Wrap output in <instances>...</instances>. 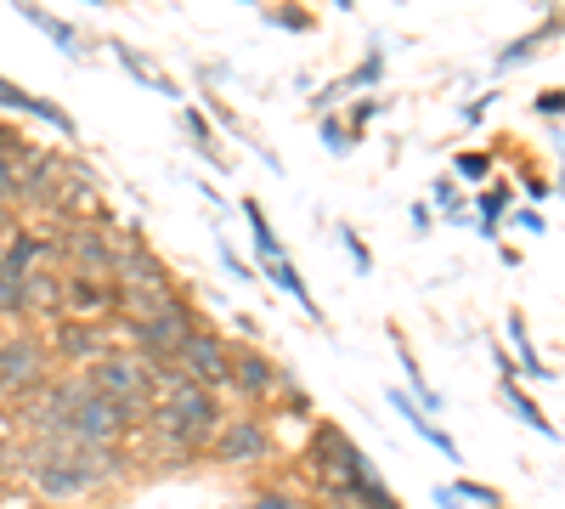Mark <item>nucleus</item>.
Wrapping results in <instances>:
<instances>
[{
  "label": "nucleus",
  "mask_w": 565,
  "mask_h": 509,
  "mask_svg": "<svg viewBox=\"0 0 565 509\" xmlns=\"http://www.w3.org/2000/svg\"><path fill=\"white\" fill-rule=\"evenodd\" d=\"M114 295H119L114 284H103V277H85V272L63 284V306H68V311H79L85 322L97 317V311H114Z\"/></svg>",
  "instance_id": "nucleus-14"
},
{
  "label": "nucleus",
  "mask_w": 565,
  "mask_h": 509,
  "mask_svg": "<svg viewBox=\"0 0 565 509\" xmlns=\"http://www.w3.org/2000/svg\"><path fill=\"white\" fill-rule=\"evenodd\" d=\"M52 250H63L85 277L114 272V261H119V244H108V233H97V226H74V233H68L63 244H52Z\"/></svg>",
  "instance_id": "nucleus-11"
},
{
  "label": "nucleus",
  "mask_w": 565,
  "mask_h": 509,
  "mask_svg": "<svg viewBox=\"0 0 565 509\" xmlns=\"http://www.w3.org/2000/svg\"><path fill=\"white\" fill-rule=\"evenodd\" d=\"M362 458H367V453H362V447H356V442H351V436H345L340 425H328V420L317 425V436H311V465H317V470H322L328 481L351 476V470L362 465Z\"/></svg>",
  "instance_id": "nucleus-9"
},
{
  "label": "nucleus",
  "mask_w": 565,
  "mask_h": 509,
  "mask_svg": "<svg viewBox=\"0 0 565 509\" xmlns=\"http://www.w3.org/2000/svg\"><path fill=\"white\" fill-rule=\"evenodd\" d=\"M244 215H249V226H255V250H260V266H266V261H282V244H277V233L266 226V210H260V199H244Z\"/></svg>",
  "instance_id": "nucleus-19"
},
{
  "label": "nucleus",
  "mask_w": 565,
  "mask_h": 509,
  "mask_svg": "<svg viewBox=\"0 0 565 509\" xmlns=\"http://www.w3.org/2000/svg\"><path fill=\"white\" fill-rule=\"evenodd\" d=\"M266 272H271V284H282V289H289V295L300 300V311H311V317H317V300H311V289L300 284V272L289 266V255H282V261H266Z\"/></svg>",
  "instance_id": "nucleus-21"
},
{
  "label": "nucleus",
  "mask_w": 565,
  "mask_h": 509,
  "mask_svg": "<svg viewBox=\"0 0 565 509\" xmlns=\"http://www.w3.org/2000/svg\"><path fill=\"white\" fill-rule=\"evenodd\" d=\"M503 204H509V193H503V188H498V193H481V233H487V238H498Z\"/></svg>",
  "instance_id": "nucleus-26"
},
{
  "label": "nucleus",
  "mask_w": 565,
  "mask_h": 509,
  "mask_svg": "<svg viewBox=\"0 0 565 509\" xmlns=\"http://www.w3.org/2000/svg\"><path fill=\"white\" fill-rule=\"evenodd\" d=\"M210 453L221 458V465H260V458L271 453V431L260 420H226V425H215Z\"/></svg>",
  "instance_id": "nucleus-6"
},
{
  "label": "nucleus",
  "mask_w": 565,
  "mask_h": 509,
  "mask_svg": "<svg viewBox=\"0 0 565 509\" xmlns=\"http://www.w3.org/2000/svg\"><path fill=\"white\" fill-rule=\"evenodd\" d=\"M503 396H509V407H514V420H521V425H532L543 442H554V436H559V431L543 420V407H537V402H532L521 385H514V374H503Z\"/></svg>",
  "instance_id": "nucleus-17"
},
{
  "label": "nucleus",
  "mask_w": 565,
  "mask_h": 509,
  "mask_svg": "<svg viewBox=\"0 0 565 509\" xmlns=\"http://www.w3.org/2000/svg\"><path fill=\"white\" fill-rule=\"evenodd\" d=\"M114 57L125 63V74H130L136 85H148V91H164V97H181V85H170V79H159V74H148V68H141V57L130 52V45H119V40H114Z\"/></svg>",
  "instance_id": "nucleus-20"
},
{
  "label": "nucleus",
  "mask_w": 565,
  "mask_h": 509,
  "mask_svg": "<svg viewBox=\"0 0 565 509\" xmlns=\"http://www.w3.org/2000/svg\"><path fill=\"white\" fill-rule=\"evenodd\" d=\"M436 204H441L447 215H458V188H452V181H436Z\"/></svg>",
  "instance_id": "nucleus-34"
},
{
  "label": "nucleus",
  "mask_w": 565,
  "mask_h": 509,
  "mask_svg": "<svg viewBox=\"0 0 565 509\" xmlns=\"http://www.w3.org/2000/svg\"><path fill=\"white\" fill-rule=\"evenodd\" d=\"M7 199H18V159L0 153V204H7Z\"/></svg>",
  "instance_id": "nucleus-29"
},
{
  "label": "nucleus",
  "mask_w": 565,
  "mask_h": 509,
  "mask_svg": "<svg viewBox=\"0 0 565 509\" xmlns=\"http://www.w3.org/2000/svg\"><path fill=\"white\" fill-rule=\"evenodd\" d=\"M391 407H396V413H402V420H407V431H418V436H424V442H430L436 453H447V458H452V465H458V442H452L447 431H436V420H430V413H424V407H418V402H413L407 391H391Z\"/></svg>",
  "instance_id": "nucleus-15"
},
{
  "label": "nucleus",
  "mask_w": 565,
  "mask_h": 509,
  "mask_svg": "<svg viewBox=\"0 0 565 509\" xmlns=\"http://www.w3.org/2000/svg\"><path fill=\"white\" fill-rule=\"evenodd\" d=\"M0 153H7V159H29V142H23L12 125H0Z\"/></svg>",
  "instance_id": "nucleus-31"
},
{
  "label": "nucleus",
  "mask_w": 565,
  "mask_h": 509,
  "mask_svg": "<svg viewBox=\"0 0 565 509\" xmlns=\"http://www.w3.org/2000/svg\"><path fill=\"white\" fill-rule=\"evenodd\" d=\"M34 447H40L34 453V492L52 498V503L79 498V492L103 487L125 470V458L114 447H90V442H74V436H40Z\"/></svg>",
  "instance_id": "nucleus-1"
},
{
  "label": "nucleus",
  "mask_w": 565,
  "mask_h": 509,
  "mask_svg": "<svg viewBox=\"0 0 565 509\" xmlns=\"http://www.w3.org/2000/svg\"><path fill=\"white\" fill-rule=\"evenodd\" d=\"M18 12L40 29V34H52V45H63L68 57H79V34H74V23H63V18H52L45 7H34V0H18Z\"/></svg>",
  "instance_id": "nucleus-16"
},
{
  "label": "nucleus",
  "mask_w": 565,
  "mask_h": 509,
  "mask_svg": "<svg viewBox=\"0 0 565 509\" xmlns=\"http://www.w3.org/2000/svg\"><path fill=\"white\" fill-rule=\"evenodd\" d=\"M340 238H345V250H351V261H356V272H373V255H367V244H362V238L351 233V226H345V233H340Z\"/></svg>",
  "instance_id": "nucleus-32"
},
{
  "label": "nucleus",
  "mask_w": 565,
  "mask_h": 509,
  "mask_svg": "<svg viewBox=\"0 0 565 509\" xmlns=\"http://www.w3.org/2000/svg\"><path fill=\"white\" fill-rule=\"evenodd\" d=\"M334 7H340V12H351V7H356V0H334Z\"/></svg>",
  "instance_id": "nucleus-39"
},
{
  "label": "nucleus",
  "mask_w": 565,
  "mask_h": 509,
  "mask_svg": "<svg viewBox=\"0 0 565 509\" xmlns=\"http://www.w3.org/2000/svg\"><path fill=\"white\" fill-rule=\"evenodd\" d=\"M380 74H385V52L380 45H367V63L351 74V79H340V91H362V85H380Z\"/></svg>",
  "instance_id": "nucleus-24"
},
{
  "label": "nucleus",
  "mask_w": 565,
  "mask_h": 509,
  "mask_svg": "<svg viewBox=\"0 0 565 509\" xmlns=\"http://www.w3.org/2000/svg\"><path fill=\"white\" fill-rule=\"evenodd\" d=\"M0 108H12V114H29V119H34V97H29L23 85H12L7 74H0Z\"/></svg>",
  "instance_id": "nucleus-27"
},
{
  "label": "nucleus",
  "mask_w": 565,
  "mask_h": 509,
  "mask_svg": "<svg viewBox=\"0 0 565 509\" xmlns=\"http://www.w3.org/2000/svg\"><path fill=\"white\" fill-rule=\"evenodd\" d=\"M40 374H45V340H34V335L0 340V396L29 391Z\"/></svg>",
  "instance_id": "nucleus-7"
},
{
  "label": "nucleus",
  "mask_w": 565,
  "mask_h": 509,
  "mask_svg": "<svg viewBox=\"0 0 565 509\" xmlns=\"http://www.w3.org/2000/svg\"><path fill=\"white\" fill-rule=\"evenodd\" d=\"M0 317H23V277L0 261Z\"/></svg>",
  "instance_id": "nucleus-23"
},
{
  "label": "nucleus",
  "mask_w": 565,
  "mask_h": 509,
  "mask_svg": "<svg viewBox=\"0 0 565 509\" xmlns=\"http://www.w3.org/2000/svg\"><path fill=\"white\" fill-rule=\"evenodd\" d=\"M52 351H57V357H68V362H97V357L108 351V340H103V329H97V322L74 317V322H57Z\"/></svg>",
  "instance_id": "nucleus-12"
},
{
  "label": "nucleus",
  "mask_w": 565,
  "mask_h": 509,
  "mask_svg": "<svg viewBox=\"0 0 565 509\" xmlns=\"http://www.w3.org/2000/svg\"><path fill=\"white\" fill-rule=\"evenodd\" d=\"M148 420H153L159 447H175V453L186 458V453L210 447V436H215V425H221V402H215V391H204V385H193V380H170V391L153 396Z\"/></svg>",
  "instance_id": "nucleus-2"
},
{
  "label": "nucleus",
  "mask_w": 565,
  "mask_h": 509,
  "mask_svg": "<svg viewBox=\"0 0 565 509\" xmlns=\"http://www.w3.org/2000/svg\"><path fill=\"white\" fill-rule=\"evenodd\" d=\"M559 108H565V97H559V91H543V97H537V114L559 119Z\"/></svg>",
  "instance_id": "nucleus-35"
},
{
  "label": "nucleus",
  "mask_w": 565,
  "mask_h": 509,
  "mask_svg": "<svg viewBox=\"0 0 565 509\" xmlns=\"http://www.w3.org/2000/svg\"><path fill=\"white\" fill-rule=\"evenodd\" d=\"M125 431H130V413L119 402L97 396V391H85V380H79V391H74V402L63 413L57 436H74V442H90V447H114Z\"/></svg>",
  "instance_id": "nucleus-4"
},
{
  "label": "nucleus",
  "mask_w": 565,
  "mask_h": 509,
  "mask_svg": "<svg viewBox=\"0 0 565 509\" xmlns=\"http://www.w3.org/2000/svg\"><path fill=\"white\" fill-rule=\"evenodd\" d=\"M447 492H452V498H469V503H487V509H498V492H492V487H481V481H452Z\"/></svg>",
  "instance_id": "nucleus-28"
},
{
  "label": "nucleus",
  "mask_w": 565,
  "mask_h": 509,
  "mask_svg": "<svg viewBox=\"0 0 565 509\" xmlns=\"http://www.w3.org/2000/svg\"><path fill=\"white\" fill-rule=\"evenodd\" d=\"M114 272L125 277V289H170V272H164V261H159L153 250H141V244L119 250Z\"/></svg>",
  "instance_id": "nucleus-13"
},
{
  "label": "nucleus",
  "mask_w": 565,
  "mask_h": 509,
  "mask_svg": "<svg viewBox=\"0 0 565 509\" xmlns=\"http://www.w3.org/2000/svg\"><path fill=\"white\" fill-rule=\"evenodd\" d=\"M7 238H12V215L0 210V250H7Z\"/></svg>",
  "instance_id": "nucleus-38"
},
{
  "label": "nucleus",
  "mask_w": 565,
  "mask_h": 509,
  "mask_svg": "<svg viewBox=\"0 0 565 509\" xmlns=\"http://www.w3.org/2000/svg\"><path fill=\"white\" fill-rule=\"evenodd\" d=\"M34 119H45V125H57L63 136H79L74 114H68V108H57V103H45V97H34Z\"/></svg>",
  "instance_id": "nucleus-25"
},
{
  "label": "nucleus",
  "mask_w": 565,
  "mask_h": 509,
  "mask_svg": "<svg viewBox=\"0 0 565 509\" xmlns=\"http://www.w3.org/2000/svg\"><path fill=\"white\" fill-rule=\"evenodd\" d=\"M514 221H521L526 233H543V226H548V221H543V210H521V215H514Z\"/></svg>",
  "instance_id": "nucleus-37"
},
{
  "label": "nucleus",
  "mask_w": 565,
  "mask_h": 509,
  "mask_svg": "<svg viewBox=\"0 0 565 509\" xmlns=\"http://www.w3.org/2000/svg\"><path fill=\"white\" fill-rule=\"evenodd\" d=\"M186 136H193V148H199L210 165H226V159L215 153V142H210L215 130H210V114H204V108H186Z\"/></svg>",
  "instance_id": "nucleus-22"
},
{
  "label": "nucleus",
  "mask_w": 565,
  "mask_h": 509,
  "mask_svg": "<svg viewBox=\"0 0 565 509\" xmlns=\"http://www.w3.org/2000/svg\"><path fill=\"white\" fill-rule=\"evenodd\" d=\"M328 492H334V498H345L351 509H402V498H396V492L380 481V470H373L367 458H362V465H356L351 476L328 481Z\"/></svg>",
  "instance_id": "nucleus-10"
},
{
  "label": "nucleus",
  "mask_w": 565,
  "mask_h": 509,
  "mask_svg": "<svg viewBox=\"0 0 565 509\" xmlns=\"http://www.w3.org/2000/svg\"><path fill=\"white\" fill-rule=\"evenodd\" d=\"M221 261H226V272H232V277H255V266H244V261H238V255H232L226 244H221Z\"/></svg>",
  "instance_id": "nucleus-36"
},
{
  "label": "nucleus",
  "mask_w": 565,
  "mask_h": 509,
  "mask_svg": "<svg viewBox=\"0 0 565 509\" xmlns=\"http://www.w3.org/2000/svg\"><path fill=\"white\" fill-rule=\"evenodd\" d=\"M554 34H559V18H548V23H543L537 34H526V40H514L509 52H498V68H514V63H526L532 52H543V45H548Z\"/></svg>",
  "instance_id": "nucleus-18"
},
{
  "label": "nucleus",
  "mask_w": 565,
  "mask_h": 509,
  "mask_svg": "<svg viewBox=\"0 0 565 509\" xmlns=\"http://www.w3.org/2000/svg\"><path fill=\"white\" fill-rule=\"evenodd\" d=\"M226 385L238 391L244 402H260V396H271V385H277V362H271L266 351H255V346L226 351Z\"/></svg>",
  "instance_id": "nucleus-8"
},
{
  "label": "nucleus",
  "mask_w": 565,
  "mask_h": 509,
  "mask_svg": "<svg viewBox=\"0 0 565 509\" xmlns=\"http://www.w3.org/2000/svg\"><path fill=\"white\" fill-rule=\"evenodd\" d=\"M85 391L119 402L130 420H141V413L153 407V396H159V374L136 351H103L97 362H85Z\"/></svg>",
  "instance_id": "nucleus-3"
},
{
  "label": "nucleus",
  "mask_w": 565,
  "mask_h": 509,
  "mask_svg": "<svg viewBox=\"0 0 565 509\" xmlns=\"http://www.w3.org/2000/svg\"><path fill=\"white\" fill-rule=\"evenodd\" d=\"M90 7H103V0H90Z\"/></svg>",
  "instance_id": "nucleus-40"
},
{
  "label": "nucleus",
  "mask_w": 565,
  "mask_h": 509,
  "mask_svg": "<svg viewBox=\"0 0 565 509\" xmlns=\"http://www.w3.org/2000/svg\"><path fill=\"white\" fill-rule=\"evenodd\" d=\"M175 374L204 385V391H221L226 385V340L210 335V329H193L175 346Z\"/></svg>",
  "instance_id": "nucleus-5"
},
{
  "label": "nucleus",
  "mask_w": 565,
  "mask_h": 509,
  "mask_svg": "<svg viewBox=\"0 0 565 509\" xmlns=\"http://www.w3.org/2000/svg\"><path fill=\"white\" fill-rule=\"evenodd\" d=\"M492 170V159L487 153H458V176H469V181H481Z\"/></svg>",
  "instance_id": "nucleus-30"
},
{
  "label": "nucleus",
  "mask_w": 565,
  "mask_h": 509,
  "mask_svg": "<svg viewBox=\"0 0 565 509\" xmlns=\"http://www.w3.org/2000/svg\"><path fill=\"white\" fill-rule=\"evenodd\" d=\"M322 142L334 148V153H345V148H351V136H345V125H340V119H322Z\"/></svg>",
  "instance_id": "nucleus-33"
}]
</instances>
